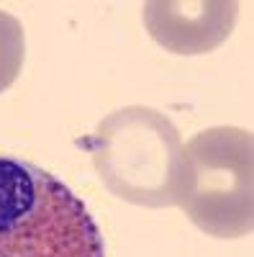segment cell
<instances>
[{
	"instance_id": "2",
	"label": "cell",
	"mask_w": 254,
	"mask_h": 257,
	"mask_svg": "<svg viewBox=\"0 0 254 257\" xmlns=\"http://www.w3.org/2000/svg\"><path fill=\"white\" fill-rule=\"evenodd\" d=\"M175 206L200 231L239 239L254 229V137L249 128L213 126L180 155Z\"/></svg>"
},
{
	"instance_id": "3",
	"label": "cell",
	"mask_w": 254,
	"mask_h": 257,
	"mask_svg": "<svg viewBox=\"0 0 254 257\" xmlns=\"http://www.w3.org/2000/svg\"><path fill=\"white\" fill-rule=\"evenodd\" d=\"M98 178L116 198L144 206H175L182 142L175 123L149 105L108 113L90 137Z\"/></svg>"
},
{
	"instance_id": "5",
	"label": "cell",
	"mask_w": 254,
	"mask_h": 257,
	"mask_svg": "<svg viewBox=\"0 0 254 257\" xmlns=\"http://www.w3.org/2000/svg\"><path fill=\"white\" fill-rule=\"evenodd\" d=\"M26 57V34L21 21L0 11V93L16 82Z\"/></svg>"
},
{
	"instance_id": "1",
	"label": "cell",
	"mask_w": 254,
	"mask_h": 257,
	"mask_svg": "<svg viewBox=\"0 0 254 257\" xmlns=\"http://www.w3.org/2000/svg\"><path fill=\"white\" fill-rule=\"evenodd\" d=\"M0 257H105L75 193L26 160L0 157Z\"/></svg>"
},
{
	"instance_id": "4",
	"label": "cell",
	"mask_w": 254,
	"mask_h": 257,
	"mask_svg": "<svg viewBox=\"0 0 254 257\" xmlns=\"http://www.w3.org/2000/svg\"><path fill=\"white\" fill-rule=\"evenodd\" d=\"M234 0H152L144 3L149 36L172 54H205L221 47L236 26Z\"/></svg>"
}]
</instances>
